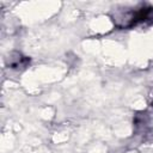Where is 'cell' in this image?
Wrapping results in <instances>:
<instances>
[{"label": "cell", "mask_w": 153, "mask_h": 153, "mask_svg": "<svg viewBox=\"0 0 153 153\" xmlns=\"http://www.w3.org/2000/svg\"><path fill=\"white\" fill-rule=\"evenodd\" d=\"M30 63V59L19 51H12L6 57V65L8 68L14 71H23Z\"/></svg>", "instance_id": "obj_1"}]
</instances>
